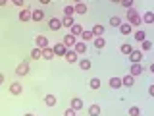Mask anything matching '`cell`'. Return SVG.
<instances>
[{
    "label": "cell",
    "instance_id": "4dcf8cb0",
    "mask_svg": "<svg viewBox=\"0 0 154 116\" xmlns=\"http://www.w3.org/2000/svg\"><path fill=\"white\" fill-rule=\"evenodd\" d=\"M110 25H112V27H119V25H122V18H118V16L110 18Z\"/></svg>",
    "mask_w": 154,
    "mask_h": 116
},
{
    "label": "cell",
    "instance_id": "4fadbf2b",
    "mask_svg": "<svg viewBox=\"0 0 154 116\" xmlns=\"http://www.w3.org/2000/svg\"><path fill=\"white\" fill-rule=\"evenodd\" d=\"M21 91H23V87H21V83H17V81H14V83L10 85V93L12 95H21Z\"/></svg>",
    "mask_w": 154,
    "mask_h": 116
},
{
    "label": "cell",
    "instance_id": "7c38bea8",
    "mask_svg": "<svg viewBox=\"0 0 154 116\" xmlns=\"http://www.w3.org/2000/svg\"><path fill=\"white\" fill-rule=\"evenodd\" d=\"M75 43H77V41H75V37L67 33V35L64 37V41H62V45H64V47L67 48V47H75Z\"/></svg>",
    "mask_w": 154,
    "mask_h": 116
},
{
    "label": "cell",
    "instance_id": "5b68a950",
    "mask_svg": "<svg viewBox=\"0 0 154 116\" xmlns=\"http://www.w3.org/2000/svg\"><path fill=\"white\" fill-rule=\"evenodd\" d=\"M31 19L33 21H42V19H45V12H42L41 8H35L31 12Z\"/></svg>",
    "mask_w": 154,
    "mask_h": 116
},
{
    "label": "cell",
    "instance_id": "5bb4252c",
    "mask_svg": "<svg viewBox=\"0 0 154 116\" xmlns=\"http://www.w3.org/2000/svg\"><path fill=\"white\" fill-rule=\"evenodd\" d=\"M41 56L45 58V60H52V58H54V50H52L50 47H46V48H42V50H41Z\"/></svg>",
    "mask_w": 154,
    "mask_h": 116
},
{
    "label": "cell",
    "instance_id": "e0dca14e",
    "mask_svg": "<svg viewBox=\"0 0 154 116\" xmlns=\"http://www.w3.org/2000/svg\"><path fill=\"white\" fill-rule=\"evenodd\" d=\"M122 85H125V87H133V85H135V77H133V76H123Z\"/></svg>",
    "mask_w": 154,
    "mask_h": 116
},
{
    "label": "cell",
    "instance_id": "6da1fadb",
    "mask_svg": "<svg viewBox=\"0 0 154 116\" xmlns=\"http://www.w3.org/2000/svg\"><path fill=\"white\" fill-rule=\"evenodd\" d=\"M127 19H129V25H131V27H139L143 23L141 16H139V12L135 8H129L127 10Z\"/></svg>",
    "mask_w": 154,
    "mask_h": 116
},
{
    "label": "cell",
    "instance_id": "8d00e7d4",
    "mask_svg": "<svg viewBox=\"0 0 154 116\" xmlns=\"http://www.w3.org/2000/svg\"><path fill=\"white\" fill-rule=\"evenodd\" d=\"M64 116H77V112H75L73 108H67L66 112H64Z\"/></svg>",
    "mask_w": 154,
    "mask_h": 116
},
{
    "label": "cell",
    "instance_id": "f35d334b",
    "mask_svg": "<svg viewBox=\"0 0 154 116\" xmlns=\"http://www.w3.org/2000/svg\"><path fill=\"white\" fill-rule=\"evenodd\" d=\"M4 83V74H0V85Z\"/></svg>",
    "mask_w": 154,
    "mask_h": 116
},
{
    "label": "cell",
    "instance_id": "ab89813d",
    "mask_svg": "<svg viewBox=\"0 0 154 116\" xmlns=\"http://www.w3.org/2000/svg\"><path fill=\"white\" fill-rule=\"evenodd\" d=\"M6 4H8L6 0H0V6H6Z\"/></svg>",
    "mask_w": 154,
    "mask_h": 116
},
{
    "label": "cell",
    "instance_id": "f546056e",
    "mask_svg": "<svg viewBox=\"0 0 154 116\" xmlns=\"http://www.w3.org/2000/svg\"><path fill=\"white\" fill-rule=\"evenodd\" d=\"M73 23H75L73 18H64V19H62V27H71Z\"/></svg>",
    "mask_w": 154,
    "mask_h": 116
},
{
    "label": "cell",
    "instance_id": "7402d4cb",
    "mask_svg": "<svg viewBox=\"0 0 154 116\" xmlns=\"http://www.w3.org/2000/svg\"><path fill=\"white\" fill-rule=\"evenodd\" d=\"M91 31H93V35H94V37H102V33H104V25H94L93 29H91Z\"/></svg>",
    "mask_w": 154,
    "mask_h": 116
},
{
    "label": "cell",
    "instance_id": "cb8c5ba5",
    "mask_svg": "<svg viewBox=\"0 0 154 116\" xmlns=\"http://www.w3.org/2000/svg\"><path fill=\"white\" fill-rule=\"evenodd\" d=\"M119 50H122V54H131V45H129V43H123L122 47H119Z\"/></svg>",
    "mask_w": 154,
    "mask_h": 116
},
{
    "label": "cell",
    "instance_id": "30bf717a",
    "mask_svg": "<svg viewBox=\"0 0 154 116\" xmlns=\"http://www.w3.org/2000/svg\"><path fill=\"white\" fill-rule=\"evenodd\" d=\"M143 64H133L131 66V70H129V76H133V77H137V76H141L143 74Z\"/></svg>",
    "mask_w": 154,
    "mask_h": 116
},
{
    "label": "cell",
    "instance_id": "d590c367",
    "mask_svg": "<svg viewBox=\"0 0 154 116\" xmlns=\"http://www.w3.org/2000/svg\"><path fill=\"white\" fill-rule=\"evenodd\" d=\"M122 6L129 10V8H131V6H133V0H123V2H122Z\"/></svg>",
    "mask_w": 154,
    "mask_h": 116
},
{
    "label": "cell",
    "instance_id": "ba28073f",
    "mask_svg": "<svg viewBox=\"0 0 154 116\" xmlns=\"http://www.w3.org/2000/svg\"><path fill=\"white\" fill-rule=\"evenodd\" d=\"M73 52H75L77 56H79V54H85V52H87V45H85L83 41H77L75 47H73Z\"/></svg>",
    "mask_w": 154,
    "mask_h": 116
},
{
    "label": "cell",
    "instance_id": "836d02e7",
    "mask_svg": "<svg viewBox=\"0 0 154 116\" xmlns=\"http://www.w3.org/2000/svg\"><path fill=\"white\" fill-rule=\"evenodd\" d=\"M129 116H141V108L139 106H131L129 108Z\"/></svg>",
    "mask_w": 154,
    "mask_h": 116
},
{
    "label": "cell",
    "instance_id": "ac0fdd59",
    "mask_svg": "<svg viewBox=\"0 0 154 116\" xmlns=\"http://www.w3.org/2000/svg\"><path fill=\"white\" fill-rule=\"evenodd\" d=\"M93 45H94L96 48H104V47H106V39H102V37H94V39H93Z\"/></svg>",
    "mask_w": 154,
    "mask_h": 116
},
{
    "label": "cell",
    "instance_id": "2e32d148",
    "mask_svg": "<svg viewBox=\"0 0 154 116\" xmlns=\"http://www.w3.org/2000/svg\"><path fill=\"white\" fill-rule=\"evenodd\" d=\"M66 62H67V64H75V62H77V54H75L73 50H67L66 52Z\"/></svg>",
    "mask_w": 154,
    "mask_h": 116
},
{
    "label": "cell",
    "instance_id": "484cf974",
    "mask_svg": "<svg viewBox=\"0 0 154 116\" xmlns=\"http://www.w3.org/2000/svg\"><path fill=\"white\" fill-rule=\"evenodd\" d=\"M89 87H91V89H98V87H100V79H98V77H93V79H91L89 81Z\"/></svg>",
    "mask_w": 154,
    "mask_h": 116
},
{
    "label": "cell",
    "instance_id": "60d3db41",
    "mask_svg": "<svg viewBox=\"0 0 154 116\" xmlns=\"http://www.w3.org/2000/svg\"><path fill=\"white\" fill-rule=\"evenodd\" d=\"M23 116H35V114H31V112H27V114H23Z\"/></svg>",
    "mask_w": 154,
    "mask_h": 116
},
{
    "label": "cell",
    "instance_id": "d6a6232c",
    "mask_svg": "<svg viewBox=\"0 0 154 116\" xmlns=\"http://www.w3.org/2000/svg\"><path fill=\"white\" fill-rule=\"evenodd\" d=\"M45 103H46L48 106H54V105H56V97H54V95H46V97H45Z\"/></svg>",
    "mask_w": 154,
    "mask_h": 116
},
{
    "label": "cell",
    "instance_id": "4316f807",
    "mask_svg": "<svg viewBox=\"0 0 154 116\" xmlns=\"http://www.w3.org/2000/svg\"><path fill=\"white\" fill-rule=\"evenodd\" d=\"M73 8H75L77 14H85L87 12V4H83V2H77V6H73Z\"/></svg>",
    "mask_w": 154,
    "mask_h": 116
},
{
    "label": "cell",
    "instance_id": "8fae6325",
    "mask_svg": "<svg viewBox=\"0 0 154 116\" xmlns=\"http://www.w3.org/2000/svg\"><path fill=\"white\" fill-rule=\"evenodd\" d=\"M31 12H33L31 8H23L21 12H19V19H21V21H31Z\"/></svg>",
    "mask_w": 154,
    "mask_h": 116
},
{
    "label": "cell",
    "instance_id": "3957f363",
    "mask_svg": "<svg viewBox=\"0 0 154 116\" xmlns=\"http://www.w3.org/2000/svg\"><path fill=\"white\" fill-rule=\"evenodd\" d=\"M143 52L141 50H131V54H129V60L133 62V64H141V60H143Z\"/></svg>",
    "mask_w": 154,
    "mask_h": 116
},
{
    "label": "cell",
    "instance_id": "1f68e13d",
    "mask_svg": "<svg viewBox=\"0 0 154 116\" xmlns=\"http://www.w3.org/2000/svg\"><path fill=\"white\" fill-rule=\"evenodd\" d=\"M38 58H42L41 56V48H33V50H31V60H38Z\"/></svg>",
    "mask_w": 154,
    "mask_h": 116
},
{
    "label": "cell",
    "instance_id": "f1b7e54d",
    "mask_svg": "<svg viewBox=\"0 0 154 116\" xmlns=\"http://www.w3.org/2000/svg\"><path fill=\"white\" fill-rule=\"evenodd\" d=\"M141 19H143L144 23H152V21H154V14H152V12H146Z\"/></svg>",
    "mask_w": 154,
    "mask_h": 116
},
{
    "label": "cell",
    "instance_id": "d6986e66",
    "mask_svg": "<svg viewBox=\"0 0 154 116\" xmlns=\"http://www.w3.org/2000/svg\"><path fill=\"white\" fill-rule=\"evenodd\" d=\"M110 87H112V89H119V87H122V77H112V79H110Z\"/></svg>",
    "mask_w": 154,
    "mask_h": 116
},
{
    "label": "cell",
    "instance_id": "e575fe53",
    "mask_svg": "<svg viewBox=\"0 0 154 116\" xmlns=\"http://www.w3.org/2000/svg\"><path fill=\"white\" fill-rule=\"evenodd\" d=\"M150 48H152V43L144 39V41H143V50H141V52H146V50H150Z\"/></svg>",
    "mask_w": 154,
    "mask_h": 116
},
{
    "label": "cell",
    "instance_id": "ffe728a7",
    "mask_svg": "<svg viewBox=\"0 0 154 116\" xmlns=\"http://www.w3.org/2000/svg\"><path fill=\"white\" fill-rule=\"evenodd\" d=\"M133 37H135V41L143 43V41H144V37H146V33H144L143 29H137V31H135V35H133Z\"/></svg>",
    "mask_w": 154,
    "mask_h": 116
},
{
    "label": "cell",
    "instance_id": "277c9868",
    "mask_svg": "<svg viewBox=\"0 0 154 116\" xmlns=\"http://www.w3.org/2000/svg\"><path fill=\"white\" fill-rule=\"evenodd\" d=\"M52 50H54V56H66V52H67V48L62 45V43H56L54 47H52Z\"/></svg>",
    "mask_w": 154,
    "mask_h": 116
},
{
    "label": "cell",
    "instance_id": "74e56055",
    "mask_svg": "<svg viewBox=\"0 0 154 116\" xmlns=\"http://www.w3.org/2000/svg\"><path fill=\"white\" fill-rule=\"evenodd\" d=\"M14 6H17V8H23V6H25V2H23V0H14Z\"/></svg>",
    "mask_w": 154,
    "mask_h": 116
},
{
    "label": "cell",
    "instance_id": "8992f818",
    "mask_svg": "<svg viewBox=\"0 0 154 116\" xmlns=\"http://www.w3.org/2000/svg\"><path fill=\"white\" fill-rule=\"evenodd\" d=\"M69 35H73V37H81V33H83L85 31V29H83V25H81V23H73V25H71L69 27Z\"/></svg>",
    "mask_w": 154,
    "mask_h": 116
},
{
    "label": "cell",
    "instance_id": "83f0119b",
    "mask_svg": "<svg viewBox=\"0 0 154 116\" xmlns=\"http://www.w3.org/2000/svg\"><path fill=\"white\" fill-rule=\"evenodd\" d=\"M79 68L81 70H91V60H87V58L79 60Z\"/></svg>",
    "mask_w": 154,
    "mask_h": 116
},
{
    "label": "cell",
    "instance_id": "44dd1931",
    "mask_svg": "<svg viewBox=\"0 0 154 116\" xmlns=\"http://www.w3.org/2000/svg\"><path fill=\"white\" fill-rule=\"evenodd\" d=\"M131 25H129V23H122V25H119V33H122V35H129V33H131Z\"/></svg>",
    "mask_w": 154,
    "mask_h": 116
},
{
    "label": "cell",
    "instance_id": "603a6c76",
    "mask_svg": "<svg viewBox=\"0 0 154 116\" xmlns=\"http://www.w3.org/2000/svg\"><path fill=\"white\" fill-rule=\"evenodd\" d=\"M100 114V106L98 105H91L89 106V116H98Z\"/></svg>",
    "mask_w": 154,
    "mask_h": 116
},
{
    "label": "cell",
    "instance_id": "d4e9b609",
    "mask_svg": "<svg viewBox=\"0 0 154 116\" xmlns=\"http://www.w3.org/2000/svg\"><path fill=\"white\" fill-rule=\"evenodd\" d=\"M81 39H83V43L85 41H93L94 35H93V31H83V33H81Z\"/></svg>",
    "mask_w": 154,
    "mask_h": 116
},
{
    "label": "cell",
    "instance_id": "7a4b0ae2",
    "mask_svg": "<svg viewBox=\"0 0 154 116\" xmlns=\"http://www.w3.org/2000/svg\"><path fill=\"white\" fill-rule=\"evenodd\" d=\"M16 74L17 76H27L29 74V60H23L21 64L16 68Z\"/></svg>",
    "mask_w": 154,
    "mask_h": 116
},
{
    "label": "cell",
    "instance_id": "52a82bcc",
    "mask_svg": "<svg viewBox=\"0 0 154 116\" xmlns=\"http://www.w3.org/2000/svg\"><path fill=\"white\" fill-rule=\"evenodd\" d=\"M35 43H37V48H41V50L48 47V39H46L45 35H37V37H35Z\"/></svg>",
    "mask_w": 154,
    "mask_h": 116
},
{
    "label": "cell",
    "instance_id": "9c48e42d",
    "mask_svg": "<svg viewBox=\"0 0 154 116\" xmlns=\"http://www.w3.org/2000/svg\"><path fill=\"white\" fill-rule=\"evenodd\" d=\"M48 27H50L52 31H58V29H62V19H58V18H50V21H48Z\"/></svg>",
    "mask_w": 154,
    "mask_h": 116
},
{
    "label": "cell",
    "instance_id": "9a60e30c",
    "mask_svg": "<svg viewBox=\"0 0 154 116\" xmlns=\"http://www.w3.org/2000/svg\"><path fill=\"white\" fill-rule=\"evenodd\" d=\"M71 108H73L75 112L83 110V101H81V99H77V97H75V99H71Z\"/></svg>",
    "mask_w": 154,
    "mask_h": 116
}]
</instances>
